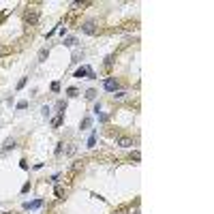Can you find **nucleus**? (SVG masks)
I'll return each instance as SVG.
<instances>
[{"label": "nucleus", "instance_id": "7ed1b4c3", "mask_svg": "<svg viewBox=\"0 0 214 214\" xmlns=\"http://www.w3.org/2000/svg\"><path fill=\"white\" fill-rule=\"evenodd\" d=\"M103 86H105L107 92H116V90H118V82H116V79H111V77H109V79H105V83H103Z\"/></svg>", "mask_w": 214, "mask_h": 214}, {"label": "nucleus", "instance_id": "0eeeda50", "mask_svg": "<svg viewBox=\"0 0 214 214\" xmlns=\"http://www.w3.org/2000/svg\"><path fill=\"white\" fill-rule=\"evenodd\" d=\"M88 71H90V67H82V69H77L75 77H83V75H88Z\"/></svg>", "mask_w": 214, "mask_h": 214}, {"label": "nucleus", "instance_id": "9b49d317", "mask_svg": "<svg viewBox=\"0 0 214 214\" xmlns=\"http://www.w3.org/2000/svg\"><path fill=\"white\" fill-rule=\"evenodd\" d=\"M60 122H62V116H58V118L51 120V126H60Z\"/></svg>", "mask_w": 214, "mask_h": 214}, {"label": "nucleus", "instance_id": "aec40b11", "mask_svg": "<svg viewBox=\"0 0 214 214\" xmlns=\"http://www.w3.org/2000/svg\"><path fill=\"white\" fill-rule=\"evenodd\" d=\"M2 51H4V49H2V47H0V54H2Z\"/></svg>", "mask_w": 214, "mask_h": 214}, {"label": "nucleus", "instance_id": "1a4fd4ad", "mask_svg": "<svg viewBox=\"0 0 214 214\" xmlns=\"http://www.w3.org/2000/svg\"><path fill=\"white\" fill-rule=\"evenodd\" d=\"M75 43H77V39H75V36H69V39L64 41V45H69V47H73Z\"/></svg>", "mask_w": 214, "mask_h": 214}, {"label": "nucleus", "instance_id": "f3484780", "mask_svg": "<svg viewBox=\"0 0 214 214\" xmlns=\"http://www.w3.org/2000/svg\"><path fill=\"white\" fill-rule=\"evenodd\" d=\"M26 107H28L26 101H19V103H17V109H26Z\"/></svg>", "mask_w": 214, "mask_h": 214}, {"label": "nucleus", "instance_id": "f8f14e48", "mask_svg": "<svg viewBox=\"0 0 214 214\" xmlns=\"http://www.w3.org/2000/svg\"><path fill=\"white\" fill-rule=\"evenodd\" d=\"M94 96H96V92H94V90H88V92H86V99H90V101H92Z\"/></svg>", "mask_w": 214, "mask_h": 214}, {"label": "nucleus", "instance_id": "f257e3e1", "mask_svg": "<svg viewBox=\"0 0 214 214\" xmlns=\"http://www.w3.org/2000/svg\"><path fill=\"white\" fill-rule=\"evenodd\" d=\"M82 30L86 32V35H96V30H99V28H96L94 22H86V24L82 26Z\"/></svg>", "mask_w": 214, "mask_h": 214}, {"label": "nucleus", "instance_id": "6e6552de", "mask_svg": "<svg viewBox=\"0 0 214 214\" xmlns=\"http://www.w3.org/2000/svg\"><path fill=\"white\" fill-rule=\"evenodd\" d=\"M47 49H41V51H39V62H45V60H47Z\"/></svg>", "mask_w": 214, "mask_h": 214}, {"label": "nucleus", "instance_id": "39448f33", "mask_svg": "<svg viewBox=\"0 0 214 214\" xmlns=\"http://www.w3.org/2000/svg\"><path fill=\"white\" fill-rule=\"evenodd\" d=\"M41 206H43V201H41V199H36V201H32V203H24L26 210H30V208H41Z\"/></svg>", "mask_w": 214, "mask_h": 214}, {"label": "nucleus", "instance_id": "dca6fc26", "mask_svg": "<svg viewBox=\"0 0 214 214\" xmlns=\"http://www.w3.org/2000/svg\"><path fill=\"white\" fill-rule=\"evenodd\" d=\"M67 94H69V96H77V90H75V88H69Z\"/></svg>", "mask_w": 214, "mask_h": 214}, {"label": "nucleus", "instance_id": "412c9836", "mask_svg": "<svg viewBox=\"0 0 214 214\" xmlns=\"http://www.w3.org/2000/svg\"><path fill=\"white\" fill-rule=\"evenodd\" d=\"M4 214H11V212H4Z\"/></svg>", "mask_w": 214, "mask_h": 214}, {"label": "nucleus", "instance_id": "4468645a", "mask_svg": "<svg viewBox=\"0 0 214 214\" xmlns=\"http://www.w3.org/2000/svg\"><path fill=\"white\" fill-rule=\"evenodd\" d=\"M24 86H26V77H22V79H19V83H17V90H22Z\"/></svg>", "mask_w": 214, "mask_h": 214}, {"label": "nucleus", "instance_id": "ddd939ff", "mask_svg": "<svg viewBox=\"0 0 214 214\" xmlns=\"http://www.w3.org/2000/svg\"><path fill=\"white\" fill-rule=\"evenodd\" d=\"M94 143H96V139H94V135L88 139V148H94Z\"/></svg>", "mask_w": 214, "mask_h": 214}, {"label": "nucleus", "instance_id": "9d476101", "mask_svg": "<svg viewBox=\"0 0 214 214\" xmlns=\"http://www.w3.org/2000/svg\"><path fill=\"white\" fill-rule=\"evenodd\" d=\"M90 124H92V120H90V118H83L82 120V129H88Z\"/></svg>", "mask_w": 214, "mask_h": 214}, {"label": "nucleus", "instance_id": "a211bd4d", "mask_svg": "<svg viewBox=\"0 0 214 214\" xmlns=\"http://www.w3.org/2000/svg\"><path fill=\"white\" fill-rule=\"evenodd\" d=\"M51 90H54V92H58V90H60V83L54 82V83H51Z\"/></svg>", "mask_w": 214, "mask_h": 214}, {"label": "nucleus", "instance_id": "f03ea898", "mask_svg": "<svg viewBox=\"0 0 214 214\" xmlns=\"http://www.w3.org/2000/svg\"><path fill=\"white\" fill-rule=\"evenodd\" d=\"M116 143H118L120 148H131V146H133V139H131V137H126V135H122V137L116 139Z\"/></svg>", "mask_w": 214, "mask_h": 214}, {"label": "nucleus", "instance_id": "20e7f679", "mask_svg": "<svg viewBox=\"0 0 214 214\" xmlns=\"http://www.w3.org/2000/svg\"><path fill=\"white\" fill-rule=\"evenodd\" d=\"M26 22H30V24H36V22H39V11H36V9H30V11L26 13Z\"/></svg>", "mask_w": 214, "mask_h": 214}, {"label": "nucleus", "instance_id": "6ab92c4d", "mask_svg": "<svg viewBox=\"0 0 214 214\" xmlns=\"http://www.w3.org/2000/svg\"><path fill=\"white\" fill-rule=\"evenodd\" d=\"M56 197H62V186H56Z\"/></svg>", "mask_w": 214, "mask_h": 214}, {"label": "nucleus", "instance_id": "423d86ee", "mask_svg": "<svg viewBox=\"0 0 214 214\" xmlns=\"http://www.w3.org/2000/svg\"><path fill=\"white\" fill-rule=\"evenodd\" d=\"M17 143H15V139H7L4 142V146H2V150H11V148H15Z\"/></svg>", "mask_w": 214, "mask_h": 214}, {"label": "nucleus", "instance_id": "2eb2a0df", "mask_svg": "<svg viewBox=\"0 0 214 214\" xmlns=\"http://www.w3.org/2000/svg\"><path fill=\"white\" fill-rule=\"evenodd\" d=\"M131 158H133V161H139V158H142V154H139V152L135 150V152H133V154H131Z\"/></svg>", "mask_w": 214, "mask_h": 214}]
</instances>
